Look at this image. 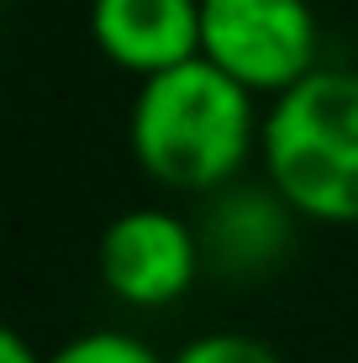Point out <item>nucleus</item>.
<instances>
[{"instance_id": "7ed1b4c3", "label": "nucleus", "mask_w": 358, "mask_h": 363, "mask_svg": "<svg viewBox=\"0 0 358 363\" xmlns=\"http://www.w3.org/2000/svg\"><path fill=\"white\" fill-rule=\"evenodd\" d=\"M201 58L253 100H279L322 69V27L311 0H201Z\"/></svg>"}, {"instance_id": "423d86ee", "label": "nucleus", "mask_w": 358, "mask_h": 363, "mask_svg": "<svg viewBox=\"0 0 358 363\" xmlns=\"http://www.w3.org/2000/svg\"><path fill=\"white\" fill-rule=\"evenodd\" d=\"M90 37L138 84L201 58V0H90Z\"/></svg>"}, {"instance_id": "1a4fd4ad", "label": "nucleus", "mask_w": 358, "mask_h": 363, "mask_svg": "<svg viewBox=\"0 0 358 363\" xmlns=\"http://www.w3.org/2000/svg\"><path fill=\"white\" fill-rule=\"evenodd\" d=\"M0 363H47V358L37 353L21 332H6V337H0Z\"/></svg>"}, {"instance_id": "39448f33", "label": "nucleus", "mask_w": 358, "mask_h": 363, "mask_svg": "<svg viewBox=\"0 0 358 363\" xmlns=\"http://www.w3.org/2000/svg\"><path fill=\"white\" fill-rule=\"evenodd\" d=\"M295 211L269 179H237L227 190L206 195V211L195 221L206 269H216L221 279H258L295 247Z\"/></svg>"}, {"instance_id": "0eeeda50", "label": "nucleus", "mask_w": 358, "mask_h": 363, "mask_svg": "<svg viewBox=\"0 0 358 363\" xmlns=\"http://www.w3.org/2000/svg\"><path fill=\"white\" fill-rule=\"evenodd\" d=\"M47 363H169V358L158 353L153 342L132 337V332L95 327V332L69 337L64 347H53V353H47Z\"/></svg>"}, {"instance_id": "6e6552de", "label": "nucleus", "mask_w": 358, "mask_h": 363, "mask_svg": "<svg viewBox=\"0 0 358 363\" xmlns=\"http://www.w3.org/2000/svg\"><path fill=\"white\" fill-rule=\"evenodd\" d=\"M169 363H285V358L248 332H206L195 342H184Z\"/></svg>"}, {"instance_id": "f257e3e1", "label": "nucleus", "mask_w": 358, "mask_h": 363, "mask_svg": "<svg viewBox=\"0 0 358 363\" xmlns=\"http://www.w3.org/2000/svg\"><path fill=\"white\" fill-rule=\"evenodd\" d=\"M258 143H264V116L253 95L206 58L138 84V100L127 111V147L138 169L164 190H227L242 179Z\"/></svg>"}, {"instance_id": "f03ea898", "label": "nucleus", "mask_w": 358, "mask_h": 363, "mask_svg": "<svg viewBox=\"0 0 358 363\" xmlns=\"http://www.w3.org/2000/svg\"><path fill=\"white\" fill-rule=\"evenodd\" d=\"M258 164L301 221L358 227V69H316L279 95Z\"/></svg>"}, {"instance_id": "20e7f679", "label": "nucleus", "mask_w": 358, "mask_h": 363, "mask_svg": "<svg viewBox=\"0 0 358 363\" xmlns=\"http://www.w3.org/2000/svg\"><path fill=\"white\" fill-rule=\"evenodd\" d=\"M95 264H101V284L121 306L153 311L190 295L206 258H201V237L184 216L164 206H132L106 221Z\"/></svg>"}]
</instances>
